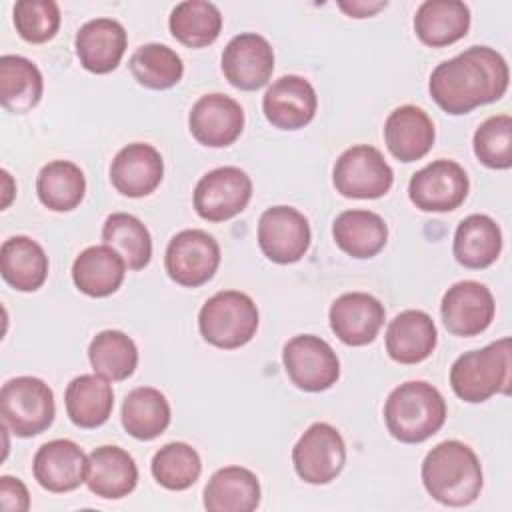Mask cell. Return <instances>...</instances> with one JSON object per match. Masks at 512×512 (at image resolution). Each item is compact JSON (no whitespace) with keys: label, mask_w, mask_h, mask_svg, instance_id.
<instances>
[{"label":"cell","mask_w":512,"mask_h":512,"mask_svg":"<svg viewBox=\"0 0 512 512\" xmlns=\"http://www.w3.org/2000/svg\"><path fill=\"white\" fill-rule=\"evenodd\" d=\"M508 80V64L500 52L470 46L432 70L428 90L444 112L458 116L500 100L508 90Z\"/></svg>","instance_id":"6da1fadb"},{"label":"cell","mask_w":512,"mask_h":512,"mask_svg":"<svg viewBox=\"0 0 512 512\" xmlns=\"http://www.w3.org/2000/svg\"><path fill=\"white\" fill-rule=\"evenodd\" d=\"M482 466L476 452L460 440L436 444L422 462L426 492L444 506H468L482 490Z\"/></svg>","instance_id":"7a4b0ae2"},{"label":"cell","mask_w":512,"mask_h":512,"mask_svg":"<svg viewBox=\"0 0 512 512\" xmlns=\"http://www.w3.org/2000/svg\"><path fill=\"white\" fill-rule=\"evenodd\" d=\"M446 420L442 394L424 380H410L396 386L384 404L388 432L404 442L418 444L434 436Z\"/></svg>","instance_id":"3957f363"},{"label":"cell","mask_w":512,"mask_h":512,"mask_svg":"<svg viewBox=\"0 0 512 512\" xmlns=\"http://www.w3.org/2000/svg\"><path fill=\"white\" fill-rule=\"evenodd\" d=\"M454 394L470 404L502 392L510 394V338H500L480 350L458 356L450 368Z\"/></svg>","instance_id":"277c9868"},{"label":"cell","mask_w":512,"mask_h":512,"mask_svg":"<svg viewBox=\"0 0 512 512\" xmlns=\"http://www.w3.org/2000/svg\"><path fill=\"white\" fill-rule=\"evenodd\" d=\"M202 338L222 350L248 344L258 330V308L254 300L238 290H222L210 296L198 314Z\"/></svg>","instance_id":"5b68a950"},{"label":"cell","mask_w":512,"mask_h":512,"mask_svg":"<svg viewBox=\"0 0 512 512\" xmlns=\"http://www.w3.org/2000/svg\"><path fill=\"white\" fill-rule=\"evenodd\" d=\"M0 414L12 434L20 438L36 436L54 420V394L40 378L16 376L0 390Z\"/></svg>","instance_id":"8992f818"},{"label":"cell","mask_w":512,"mask_h":512,"mask_svg":"<svg viewBox=\"0 0 512 512\" xmlns=\"http://www.w3.org/2000/svg\"><path fill=\"white\" fill-rule=\"evenodd\" d=\"M332 182L346 198H380L392 188L394 172L378 148L358 144L338 156Z\"/></svg>","instance_id":"52a82bcc"},{"label":"cell","mask_w":512,"mask_h":512,"mask_svg":"<svg viewBox=\"0 0 512 512\" xmlns=\"http://www.w3.org/2000/svg\"><path fill=\"white\" fill-rule=\"evenodd\" d=\"M282 362L294 386L306 392H322L336 384L340 362L332 346L314 334H300L286 342Z\"/></svg>","instance_id":"ba28073f"},{"label":"cell","mask_w":512,"mask_h":512,"mask_svg":"<svg viewBox=\"0 0 512 512\" xmlns=\"http://www.w3.org/2000/svg\"><path fill=\"white\" fill-rule=\"evenodd\" d=\"M292 462L304 482L328 484L344 468L346 444L334 426L314 422L294 444Z\"/></svg>","instance_id":"9c48e42d"},{"label":"cell","mask_w":512,"mask_h":512,"mask_svg":"<svg viewBox=\"0 0 512 512\" xmlns=\"http://www.w3.org/2000/svg\"><path fill=\"white\" fill-rule=\"evenodd\" d=\"M164 266L176 284L198 288L216 274L220 246L204 230H182L168 242Z\"/></svg>","instance_id":"30bf717a"},{"label":"cell","mask_w":512,"mask_h":512,"mask_svg":"<svg viewBox=\"0 0 512 512\" xmlns=\"http://www.w3.org/2000/svg\"><path fill=\"white\" fill-rule=\"evenodd\" d=\"M250 198V176L236 166H222L198 180L194 188V210L208 222H224L240 214Z\"/></svg>","instance_id":"8fae6325"},{"label":"cell","mask_w":512,"mask_h":512,"mask_svg":"<svg viewBox=\"0 0 512 512\" xmlns=\"http://www.w3.org/2000/svg\"><path fill=\"white\" fill-rule=\"evenodd\" d=\"M468 176L454 160H434L412 174L410 202L424 212L456 210L468 196Z\"/></svg>","instance_id":"7c38bea8"},{"label":"cell","mask_w":512,"mask_h":512,"mask_svg":"<svg viewBox=\"0 0 512 512\" xmlns=\"http://www.w3.org/2000/svg\"><path fill=\"white\" fill-rule=\"evenodd\" d=\"M258 244L268 260L294 264L308 252L310 224L292 206H272L260 216Z\"/></svg>","instance_id":"4fadbf2b"},{"label":"cell","mask_w":512,"mask_h":512,"mask_svg":"<svg viewBox=\"0 0 512 512\" xmlns=\"http://www.w3.org/2000/svg\"><path fill=\"white\" fill-rule=\"evenodd\" d=\"M272 70L274 50L270 42L256 32L234 36L222 52V72L234 88L246 92L258 90L268 84Z\"/></svg>","instance_id":"5bb4252c"},{"label":"cell","mask_w":512,"mask_h":512,"mask_svg":"<svg viewBox=\"0 0 512 512\" xmlns=\"http://www.w3.org/2000/svg\"><path fill=\"white\" fill-rule=\"evenodd\" d=\"M492 292L476 282L462 280L450 286L440 304V314L446 330L454 336H476L484 332L494 318Z\"/></svg>","instance_id":"9a60e30c"},{"label":"cell","mask_w":512,"mask_h":512,"mask_svg":"<svg viewBox=\"0 0 512 512\" xmlns=\"http://www.w3.org/2000/svg\"><path fill=\"white\" fill-rule=\"evenodd\" d=\"M188 128L202 146L224 148L242 134L244 110L226 94H204L188 114Z\"/></svg>","instance_id":"2e32d148"},{"label":"cell","mask_w":512,"mask_h":512,"mask_svg":"<svg viewBox=\"0 0 512 512\" xmlns=\"http://www.w3.org/2000/svg\"><path fill=\"white\" fill-rule=\"evenodd\" d=\"M318 98L314 86L296 74L282 76L268 86L262 98L266 120L280 130H300L316 114Z\"/></svg>","instance_id":"e0dca14e"},{"label":"cell","mask_w":512,"mask_h":512,"mask_svg":"<svg viewBox=\"0 0 512 512\" xmlns=\"http://www.w3.org/2000/svg\"><path fill=\"white\" fill-rule=\"evenodd\" d=\"M330 328L348 346L370 344L386 318L378 298L366 292H346L330 306Z\"/></svg>","instance_id":"ac0fdd59"},{"label":"cell","mask_w":512,"mask_h":512,"mask_svg":"<svg viewBox=\"0 0 512 512\" xmlns=\"http://www.w3.org/2000/svg\"><path fill=\"white\" fill-rule=\"evenodd\" d=\"M88 456L82 448L66 438L42 444L32 460L36 482L48 492H70L86 482Z\"/></svg>","instance_id":"d6986e66"},{"label":"cell","mask_w":512,"mask_h":512,"mask_svg":"<svg viewBox=\"0 0 512 512\" xmlns=\"http://www.w3.org/2000/svg\"><path fill=\"white\" fill-rule=\"evenodd\" d=\"M164 176V160L160 152L146 142L124 146L110 164L112 186L128 196L142 198L152 194Z\"/></svg>","instance_id":"ffe728a7"},{"label":"cell","mask_w":512,"mask_h":512,"mask_svg":"<svg viewBox=\"0 0 512 512\" xmlns=\"http://www.w3.org/2000/svg\"><path fill=\"white\" fill-rule=\"evenodd\" d=\"M74 46L80 64L88 72L108 74L120 64L128 46V36L118 20L94 18L80 26Z\"/></svg>","instance_id":"44dd1931"},{"label":"cell","mask_w":512,"mask_h":512,"mask_svg":"<svg viewBox=\"0 0 512 512\" xmlns=\"http://www.w3.org/2000/svg\"><path fill=\"white\" fill-rule=\"evenodd\" d=\"M434 124L430 116L412 104L390 112L384 122V142L400 162H416L424 158L434 144Z\"/></svg>","instance_id":"7402d4cb"},{"label":"cell","mask_w":512,"mask_h":512,"mask_svg":"<svg viewBox=\"0 0 512 512\" xmlns=\"http://www.w3.org/2000/svg\"><path fill=\"white\" fill-rule=\"evenodd\" d=\"M138 482L134 458L120 446H100L88 454L86 486L92 494L118 500L128 496Z\"/></svg>","instance_id":"603a6c76"},{"label":"cell","mask_w":512,"mask_h":512,"mask_svg":"<svg viewBox=\"0 0 512 512\" xmlns=\"http://www.w3.org/2000/svg\"><path fill=\"white\" fill-rule=\"evenodd\" d=\"M438 342L436 324L424 310H404L390 320L386 330V352L400 364L426 360Z\"/></svg>","instance_id":"cb8c5ba5"},{"label":"cell","mask_w":512,"mask_h":512,"mask_svg":"<svg viewBox=\"0 0 512 512\" xmlns=\"http://www.w3.org/2000/svg\"><path fill=\"white\" fill-rule=\"evenodd\" d=\"M470 28V10L460 0H426L414 16V32L426 46L442 48L458 42Z\"/></svg>","instance_id":"d4e9b609"},{"label":"cell","mask_w":512,"mask_h":512,"mask_svg":"<svg viewBox=\"0 0 512 512\" xmlns=\"http://www.w3.org/2000/svg\"><path fill=\"white\" fill-rule=\"evenodd\" d=\"M260 504V482L242 466L216 470L204 488V508L210 512H252Z\"/></svg>","instance_id":"484cf974"},{"label":"cell","mask_w":512,"mask_h":512,"mask_svg":"<svg viewBox=\"0 0 512 512\" xmlns=\"http://www.w3.org/2000/svg\"><path fill=\"white\" fill-rule=\"evenodd\" d=\"M124 274L126 262L106 244L82 250L72 264V280L76 288L92 298L114 294L120 288Z\"/></svg>","instance_id":"4316f807"},{"label":"cell","mask_w":512,"mask_h":512,"mask_svg":"<svg viewBox=\"0 0 512 512\" xmlns=\"http://www.w3.org/2000/svg\"><path fill=\"white\" fill-rule=\"evenodd\" d=\"M332 236L348 256L372 258L386 246L388 226L376 212L344 210L332 224Z\"/></svg>","instance_id":"83f0119b"},{"label":"cell","mask_w":512,"mask_h":512,"mask_svg":"<svg viewBox=\"0 0 512 512\" xmlns=\"http://www.w3.org/2000/svg\"><path fill=\"white\" fill-rule=\"evenodd\" d=\"M502 250V232L498 224L486 214L466 216L454 234V258L464 268H488Z\"/></svg>","instance_id":"f1b7e54d"},{"label":"cell","mask_w":512,"mask_h":512,"mask_svg":"<svg viewBox=\"0 0 512 512\" xmlns=\"http://www.w3.org/2000/svg\"><path fill=\"white\" fill-rule=\"evenodd\" d=\"M2 278L20 292L38 290L48 276L44 248L28 236H12L0 248Z\"/></svg>","instance_id":"f546056e"},{"label":"cell","mask_w":512,"mask_h":512,"mask_svg":"<svg viewBox=\"0 0 512 512\" xmlns=\"http://www.w3.org/2000/svg\"><path fill=\"white\" fill-rule=\"evenodd\" d=\"M66 414L80 428L102 426L114 408V392L106 378L98 374L76 376L64 392Z\"/></svg>","instance_id":"4dcf8cb0"},{"label":"cell","mask_w":512,"mask_h":512,"mask_svg":"<svg viewBox=\"0 0 512 512\" xmlns=\"http://www.w3.org/2000/svg\"><path fill=\"white\" fill-rule=\"evenodd\" d=\"M44 82L38 66L24 56L0 58V102L12 114H26L38 106Z\"/></svg>","instance_id":"1f68e13d"},{"label":"cell","mask_w":512,"mask_h":512,"mask_svg":"<svg viewBox=\"0 0 512 512\" xmlns=\"http://www.w3.org/2000/svg\"><path fill=\"white\" fill-rule=\"evenodd\" d=\"M170 424V404L152 386L130 390L122 404V426L136 440H152Z\"/></svg>","instance_id":"d6a6232c"},{"label":"cell","mask_w":512,"mask_h":512,"mask_svg":"<svg viewBox=\"0 0 512 512\" xmlns=\"http://www.w3.org/2000/svg\"><path fill=\"white\" fill-rule=\"evenodd\" d=\"M36 192L40 202L54 212L74 210L86 192L84 172L68 160H52L38 172Z\"/></svg>","instance_id":"836d02e7"},{"label":"cell","mask_w":512,"mask_h":512,"mask_svg":"<svg viewBox=\"0 0 512 512\" xmlns=\"http://www.w3.org/2000/svg\"><path fill=\"white\" fill-rule=\"evenodd\" d=\"M172 36L190 48L212 44L222 30V14L212 2L186 0L174 6L168 18Z\"/></svg>","instance_id":"e575fe53"},{"label":"cell","mask_w":512,"mask_h":512,"mask_svg":"<svg viewBox=\"0 0 512 512\" xmlns=\"http://www.w3.org/2000/svg\"><path fill=\"white\" fill-rule=\"evenodd\" d=\"M88 360L94 374L120 382L134 374L138 350L130 336L120 330H104L96 334L88 346Z\"/></svg>","instance_id":"d590c367"},{"label":"cell","mask_w":512,"mask_h":512,"mask_svg":"<svg viewBox=\"0 0 512 512\" xmlns=\"http://www.w3.org/2000/svg\"><path fill=\"white\" fill-rule=\"evenodd\" d=\"M102 240L114 248L130 270H142L152 258V238L148 228L132 214L114 212L102 226Z\"/></svg>","instance_id":"8d00e7d4"},{"label":"cell","mask_w":512,"mask_h":512,"mask_svg":"<svg viewBox=\"0 0 512 512\" xmlns=\"http://www.w3.org/2000/svg\"><path fill=\"white\" fill-rule=\"evenodd\" d=\"M130 72L138 84L150 90H166L180 82L184 74L182 58L166 44H144L130 56Z\"/></svg>","instance_id":"74e56055"},{"label":"cell","mask_w":512,"mask_h":512,"mask_svg":"<svg viewBox=\"0 0 512 512\" xmlns=\"http://www.w3.org/2000/svg\"><path fill=\"white\" fill-rule=\"evenodd\" d=\"M150 470L154 480L166 490H186L198 480L202 460L190 444L170 442L154 454Z\"/></svg>","instance_id":"f35d334b"},{"label":"cell","mask_w":512,"mask_h":512,"mask_svg":"<svg viewBox=\"0 0 512 512\" xmlns=\"http://www.w3.org/2000/svg\"><path fill=\"white\" fill-rule=\"evenodd\" d=\"M476 158L494 170L512 166V118L508 114L490 116L474 132Z\"/></svg>","instance_id":"ab89813d"},{"label":"cell","mask_w":512,"mask_h":512,"mask_svg":"<svg viewBox=\"0 0 512 512\" xmlns=\"http://www.w3.org/2000/svg\"><path fill=\"white\" fill-rule=\"evenodd\" d=\"M12 14L16 32L32 44L48 42L60 28V8L54 0H20Z\"/></svg>","instance_id":"60d3db41"},{"label":"cell","mask_w":512,"mask_h":512,"mask_svg":"<svg viewBox=\"0 0 512 512\" xmlns=\"http://www.w3.org/2000/svg\"><path fill=\"white\" fill-rule=\"evenodd\" d=\"M0 508L4 512H26L30 508V496L20 478H0Z\"/></svg>","instance_id":"b9f144b4"},{"label":"cell","mask_w":512,"mask_h":512,"mask_svg":"<svg viewBox=\"0 0 512 512\" xmlns=\"http://www.w3.org/2000/svg\"><path fill=\"white\" fill-rule=\"evenodd\" d=\"M388 6V2H338V8L342 12H346L352 18H366V16H374L376 12L384 10Z\"/></svg>","instance_id":"7bdbcfd3"},{"label":"cell","mask_w":512,"mask_h":512,"mask_svg":"<svg viewBox=\"0 0 512 512\" xmlns=\"http://www.w3.org/2000/svg\"><path fill=\"white\" fill-rule=\"evenodd\" d=\"M2 184H4V198H2V210L4 208H8V204L12 202V196H14V192H16V188H14V182H12V176L6 172V170H2Z\"/></svg>","instance_id":"ee69618b"}]
</instances>
